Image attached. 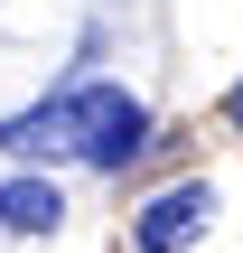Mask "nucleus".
<instances>
[{
	"mask_svg": "<svg viewBox=\"0 0 243 253\" xmlns=\"http://www.w3.org/2000/svg\"><path fill=\"white\" fill-rule=\"evenodd\" d=\"M140 150H150V103L131 84H66V160L122 169Z\"/></svg>",
	"mask_w": 243,
	"mask_h": 253,
	"instance_id": "1",
	"label": "nucleus"
},
{
	"mask_svg": "<svg viewBox=\"0 0 243 253\" xmlns=\"http://www.w3.org/2000/svg\"><path fill=\"white\" fill-rule=\"evenodd\" d=\"M206 225H215V188H206V178H178V188H159V197L140 207L131 244H140V253H187Z\"/></svg>",
	"mask_w": 243,
	"mask_h": 253,
	"instance_id": "2",
	"label": "nucleus"
},
{
	"mask_svg": "<svg viewBox=\"0 0 243 253\" xmlns=\"http://www.w3.org/2000/svg\"><path fill=\"white\" fill-rule=\"evenodd\" d=\"M0 225L9 235H56L66 225V188L56 178H9L0 188Z\"/></svg>",
	"mask_w": 243,
	"mask_h": 253,
	"instance_id": "3",
	"label": "nucleus"
},
{
	"mask_svg": "<svg viewBox=\"0 0 243 253\" xmlns=\"http://www.w3.org/2000/svg\"><path fill=\"white\" fill-rule=\"evenodd\" d=\"M225 122H234V131H243V84H234V94H225Z\"/></svg>",
	"mask_w": 243,
	"mask_h": 253,
	"instance_id": "4",
	"label": "nucleus"
}]
</instances>
